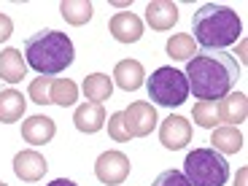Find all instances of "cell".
Here are the masks:
<instances>
[{
    "mask_svg": "<svg viewBox=\"0 0 248 186\" xmlns=\"http://www.w3.org/2000/svg\"><path fill=\"white\" fill-rule=\"evenodd\" d=\"M192 119L200 124V127L211 130V127L218 124V106L213 103V100H197L194 108H192Z\"/></svg>",
    "mask_w": 248,
    "mask_h": 186,
    "instance_id": "23",
    "label": "cell"
},
{
    "mask_svg": "<svg viewBox=\"0 0 248 186\" xmlns=\"http://www.w3.org/2000/svg\"><path fill=\"white\" fill-rule=\"evenodd\" d=\"M235 186H246V170H240V173H237V181H235Z\"/></svg>",
    "mask_w": 248,
    "mask_h": 186,
    "instance_id": "29",
    "label": "cell"
},
{
    "mask_svg": "<svg viewBox=\"0 0 248 186\" xmlns=\"http://www.w3.org/2000/svg\"><path fill=\"white\" fill-rule=\"evenodd\" d=\"M159 140L165 149L181 151L186 143L192 140V124L186 122L184 116H178V113H170L159 127Z\"/></svg>",
    "mask_w": 248,
    "mask_h": 186,
    "instance_id": "8",
    "label": "cell"
},
{
    "mask_svg": "<svg viewBox=\"0 0 248 186\" xmlns=\"http://www.w3.org/2000/svg\"><path fill=\"white\" fill-rule=\"evenodd\" d=\"M0 186H8V184H3V181H0Z\"/></svg>",
    "mask_w": 248,
    "mask_h": 186,
    "instance_id": "30",
    "label": "cell"
},
{
    "mask_svg": "<svg viewBox=\"0 0 248 186\" xmlns=\"http://www.w3.org/2000/svg\"><path fill=\"white\" fill-rule=\"evenodd\" d=\"M113 92V81L108 78L106 73H92L84 78V94H87V100H92V103H100L103 106V100H108Z\"/></svg>",
    "mask_w": 248,
    "mask_h": 186,
    "instance_id": "20",
    "label": "cell"
},
{
    "mask_svg": "<svg viewBox=\"0 0 248 186\" xmlns=\"http://www.w3.org/2000/svg\"><path fill=\"white\" fill-rule=\"evenodd\" d=\"M184 175L192 186H224L230 178V162L216 149H194L184 159Z\"/></svg>",
    "mask_w": 248,
    "mask_h": 186,
    "instance_id": "4",
    "label": "cell"
},
{
    "mask_svg": "<svg viewBox=\"0 0 248 186\" xmlns=\"http://www.w3.org/2000/svg\"><path fill=\"white\" fill-rule=\"evenodd\" d=\"M51 76H38V78L30 81V89H27V94H30L32 103H38V106H49L51 103Z\"/></svg>",
    "mask_w": 248,
    "mask_h": 186,
    "instance_id": "24",
    "label": "cell"
},
{
    "mask_svg": "<svg viewBox=\"0 0 248 186\" xmlns=\"http://www.w3.org/2000/svg\"><path fill=\"white\" fill-rule=\"evenodd\" d=\"M27 100L19 89H3L0 92V122L3 124H14L25 116Z\"/></svg>",
    "mask_w": 248,
    "mask_h": 186,
    "instance_id": "17",
    "label": "cell"
},
{
    "mask_svg": "<svg viewBox=\"0 0 248 186\" xmlns=\"http://www.w3.org/2000/svg\"><path fill=\"white\" fill-rule=\"evenodd\" d=\"M194 41L202 49H227V46L237 44V38L243 32V22L232 8L218 6V3H205L197 8L192 19Z\"/></svg>",
    "mask_w": 248,
    "mask_h": 186,
    "instance_id": "3",
    "label": "cell"
},
{
    "mask_svg": "<svg viewBox=\"0 0 248 186\" xmlns=\"http://www.w3.org/2000/svg\"><path fill=\"white\" fill-rule=\"evenodd\" d=\"M168 57H173V60H192L194 51H197V46H194V38L186 35V32H178V35H170L168 41Z\"/></svg>",
    "mask_w": 248,
    "mask_h": 186,
    "instance_id": "22",
    "label": "cell"
},
{
    "mask_svg": "<svg viewBox=\"0 0 248 186\" xmlns=\"http://www.w3.org/2000/svg\"><path fill=\"white\" fill-rule=\"evenodd\" d=\"M108 30H111V35L116 38L119 44H135L143 35V22H140V16H135L130 11H119L111 16Z\"/></svg>",
    "mask_w": 248,
    "mask_h": 186,
    "instance_id": "10",
    "label": "cell"
},
{
    "mask_svg": "<svg viewBox=\"0 0 248 186\" xmlns=\"http://www.w3.org/2000/svg\"><path fill=\"white\" fill-rule=\"evenodd\" d=\"M151 186H192V184L186 181V175L181 170H165V173L156 175Z\"/></svg>",
    "mask_w": 248,
    "mask_h": 186,
    "instance_id": "26",
    "label": "cell"
},
{
    "mask_svg": "<svg viewBox=\"0 0 248 186\" xmlns=\"http://www.w3.org/2000/svg\"><path fill=\"white\" fill-rule=\"evenodd\" d=\"M73 41L60 30H41L25 41V62L38 76H57L73 65Z\"/></svg>",
    "mask_w": 248,
    "mask_h": 186,
    "instance_id": "2",
    "label": "cell"
},
{
    "mask_svg": "<svg viewBox=\"0 0 248 186\" xmlns=\"http://www.w3.org/2000/svg\"><path fill=\"white\" fill-rule=\"evenodd\" d=\"M216 106H218V122H227L230 127H237L248 116V97L243 92L224 94Z\"/></svg>",
    "mask_w": 248,
    "mask_h": 186,
    "instance_id": "14",
    "label": "cell"
},
{
    "mask_svg": "<svg viewBox=\"0 0 248 186\" xmlns=\"http://www.w3.org/2000/svg\"><path fill=\"white\" fill-rule=\"evenodd\" d=\"M149 97L154 100L156 106H168V108H178L184 106V100L189 97V81H186L184 70L165 65L156 68L149 78Z\"/></svg>",
    "mask_w": 248,
    "mask_h": 186,
    "instance_id": "5",
    "label": "cell"
},
{
    "mask_svg": "<svg viewBox=\"0 0 248 186\" xmlns=\"http://www.w3.org/2000/svg\"><path fill=\"white\" fill-rule=\"evenodd\" d=\"M46 186H76V184L70 178H54L51 184H46Z\"/></svg>",
    "mask_w": 248,
    "mask_h": 186,
    "instance_id": "28",
    "label": "cell"
},
{
    "mask_svg": "<svg viewBox=\"0 0 248 186\" xmlns=\"http://www.w3.org/2000/svg\"><path fill=\"white\" fill-rule=\"evenodd\" d=\"M78 100V87L70 78H54L51 81V103L68 108Z\"/></svg>",
    "mask_w": 248,
    "mask_h": 186,
    "instance_id": "21",
    "label": "cell"
},
{
    "mask_svg": "<svg viewBox=\"0 0 248 186\" xmlns=\"http://www.w3.org/2000/svg\"><path fill=\"white\" fill-rule=\"evenodd\" d=\"M146 22L151 30H173V25L178 22V6L170 0H151L146 6Z\"/></svg>",
    "mask_w": 248,
    "mask_h": 186,
    "instance_id": "12",
    "label": "cell"
},
{
    "mask_svg": "<svg viewBox=\"0 0 248 186\" xmlns=\"http://www.w3.org/2000/svg\"><path fill=\"white\" fill-rule=\"evenodd\" d=\"M73 124H76V130H78V132L94 135V132H100L103 127H106V108L100 106V103L87 100V103H81V106L76 108Z\"/></svg>",
    "mask_w": 248,
    "mask_h": 186,
    "instance_id": "11",
    "label": "cell"
},
{
    "mask_svg": "<svg viewBox=\"0 0 248 186\" xmlns=\"http://www.w3.org/2000/svg\"><path fill=\"white\" fill-rule=\"evenodd\" d=\"M27 76V62L19 49H3L0 51V78L8 84H19Z\"/></svg>",
    "mask_w": 248,
    "mask_h": 186,
    "instance_id": "16",
    "label": "cell"
},
{
    "mask_svg": "<svg viewBox=\"0 0 248 186\" xmlns=\"http://www.w3.org/2000/svg\"><path fill=\"white\" fill-rule=\"evenodd\" d=\"M211 149H216L218 154H237L243 151V135L237 127H216L211 135Z\"/></svg>",
    "mask_w": 248,
    "mask_h": 186,
    "instance_id": "18",
    "label": "cell"
},
{
    "mask_svg": "<svg viewBox=\"0 0 248 186\" xmlns=\"http://www.w3.org/2000/svg\"><path fill=\"white\" fill-rule=\"evenodd\" d=\"M60 14H62V19H65L68 25L81 27V25H87L89 19H92L94 8H92L89 0H62V3H60Z\"/></svg>",
    "mask_w": 248,
    "mask_h": 186,
    "instance_id": "19",
    "label": "cell"
},
{
    "mask_svg": "<svg viewBox=\"0 0 248 186\" xmlns=\"http://www.w3.org/2000/svg\"><path fill=\"white\" fill-rule=\"evenodd\" d=\"M57 135V124L49 116H30L27 122H22V138L32 146H46Z\"/></svg>",
    "mask_w": 248,
    "mask_h": 186,
    "instance_id": "13",
    "label": "cell"
},
{
    "mask_svg": "<svg viewBox=\"0 0 248 186\" xmlns=\"http://www.w3.org/2000/svg\"><path fill=\"white\" fill-rule=\"evenodd\" d=\"M106 122H108V135H111L116 143H127V140L132 138L130 132H127V127H124V116H122V111L111 113V116H108Z\"/></svg>",
    "mask_w": 248,
    "mask_h": 186,
    "instance_id": "25",
    "label": "cell"
},
{
    "mask_svg": "<svg viewBox=\"0 0 248 186\" xmlns=\"http://www.w3.org/2000/svg\"><path fill=\"white\" fill-rule=\"evenodd\" d=\"M49 170V162H46L44 154H38L35 149H25L14 156V173H16L19 181H27V184H35L41 181Z\"/></svg>",
    "mask_w": 248,
    "mask_h": 186,
    "instance_id": "9",
    "label": "cell"
},
{
    "mask_svg": "<svg viewBox=\"0 0 248 186\" xmlns=\"http://www.w3.org/2000/svg\"><path fill=\"white\" fill-rule=\"evenodd\" d=\"M189 81V92L197 100H218L224 94L235 92V84L240 78V62L221 49H197L184 70Z\"/></svg>",
    "mask_w": 248,
    "mask_h": 186,
    "instance_id": "1",
    "label": "cell"
},
{
    "mask_svg": "<svg viewBox=\"0 0 248 186\" xmlns=\"http://www.w3.org/2000/svg\"><path fill=\"white\" fill-rule=\"evenodd\" d=\"M143 78H146V70H143V65L138 60H122V62H116V68H113V81H116V87L124 89V92L140 89Z\"/></svg>",
    "mask_w": 248,
    "mask_h": 186,
    "instance_id": "15",
    "label": "cell"
},
{
    "mask_svg": "<svg viewBox=\"0 0 248 186\" xmlns=\"http://www.w3.org/2000/svg\"><path fill=\"white\" fill-rule=\"evenodd\" d=\"M132 165H130V156L122 154V151H103L94 162V175H97L100 184L106 186H119L127 181Z\"/></svg>",
    "mask_w": 248,
    "mask_h": 186,
    "instance_id": "6",
    "label": "cell"
},
{
    "mask_svg": "<svg viewBox=\"0 0 248 186\" xmlns=\"http://www.w3.org/2000/svg\"><path fill=\"white\" fill-rule=\"evenodd\" d=\"M124 116V127H127V132H130L132 138H146L154 132L156 127V108L151 106V103H146V100H135V103H130V108H124L122 111Z\"/></svg>",
    "mask_w": 248,
    "mask_h": 186,
    "instance_id": "7",
    "label": "cell"
},
{
    "mask_svg": "<svg viewBox=\"0 0 248 186\" xmlns=\"http://www.w3.org/2000/svg\"><path fill=\"white\" fill-rule=\"evenodd\" d=\"M14 35V22L8 14H0V44L3 41H8V38Z\"/></svg>",
    "mask_w": 248,
    "mask_h": 186,
    "instance_id": "27",
    "label": "cell"
}]
</instances>
